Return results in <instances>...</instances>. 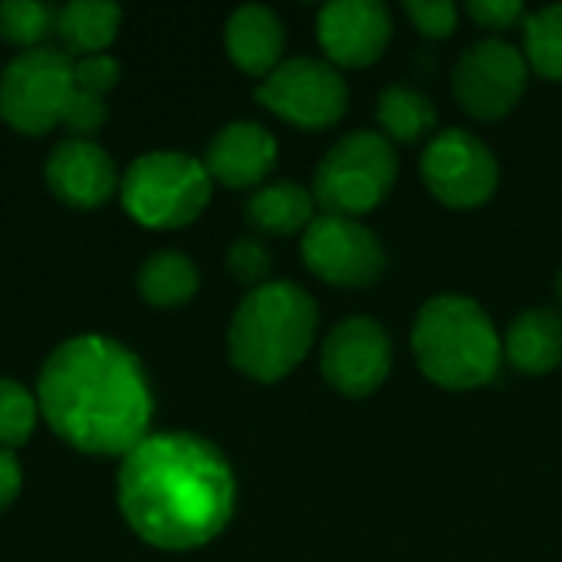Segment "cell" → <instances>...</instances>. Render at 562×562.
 <instances>
[{
  "mask_svg": "<svg viewBox=\"0 0 562 562\" xmlns=\"http://www.w3.org/2000/svg\"><path fill=\"white\" fill-rule=\"evenodd\" d=\"M115 494L138 540L165 553H184L227 530L237 507V477L214 441L191 431H161L122 458Z\"/></svg>",
  "mask_w": 562,
  "mask_h": 562,
  "instance_id": "6da1fadb",
  "label": "cell"
},
{
  "mask_svg": "<svg viewBox=\"0 0 562 562\" xmlns=\"http://www.w3.org/2000/svg\"><path fill=\"white\" fill-rule=\"evenodd\" d=\"M40 415L82 454L125 458L148 438L155 412L148 375L119 339L86 333L59 342L40 369Z\"/></svg>",
  "mask_w": 562,
  "mask_h": 562,
  "instance_id": "7a4b0ae2",
  "label": "cell"
},
{
  "mask_svg": "<svg viewBox=\"0 0 562 562\" xmlns=\"http://www.w3.org/2000/svg\"><path fill=\"white\" fill-rule=\"evenodd\" d=\"M319 333V303L293 280H270L247 290L227 326L231 366L260 382L273 385L286 379L313 352Z\"/></svg>",
  "mask_w": 562,
  "mask_h": 562,
  "instance_id": "3957f363",
  "label": "cell"
},
{
  "mask_svg": "<svg viewBox=\"0 0 562 562\" xmlns=\"http://www.w3.org/2000/svg\"><path fill=\"white\" fill-rule=\"evenodd\" d=\"M412 356L431 385L477 392L504 366V336L474 296L438 293L422 303L412 323Z\"/></svg>",
  "mask_w": 562,
  "mask_h": 562,
  "instance_id": "277c9868",
  "label": "cell"
},
{
  "mask_svg": "<svg viewBox=\"0 0 562 562\" xmlns=\"http://www.w3.org/2000/svg\"><path fill=\"white\" fill-rule=\"evenodd\" d=\"M398 171V148L375 128H356L319 158L310 191L323 214L362 221L389 201Z\"/></svg>",
  "mask_w": 562,
  "mask_h": 562,
  "instance_id": "5b68a950",
  "label": "cell"
},
{
  "mask_svg": "<svg viewBox=\"0 0 562 562\" xmlns=\"http://www.w3.org/2000/svg\"><path fill=\"white\" fill-rule=\"evenodd\" d=\"M119 188L132 221L155 231H175L204 214L214 181L204 161L188 151H148L128 165Z\"/></svg>",
  "mask_w": 562,
  "mask_h": 562,
  "instance_id": "8992f818",
  "label": "cell"
},
{
  "mask_svg": "<svg viewBox=\"0 0 562 562\" xmlns=\"http://www.w3.org/2000/svg\"><path fill=\"white\" fill-rule=\"evenodd\" d=\"M76 89L72 56L53 46L26 49L0 76V119L20 135H46L63 125V112Z\"/></svg>",
  "mask_w": 562,
  "mask_h": 562,
  "instance_id": "52a82bcc",
  "label": "cell"
},
{
  "mask_svg": "<svg viewBox=\"0 0 562 562\" xmlns=\"http://www.w3.org/2000/svg\"><path fill=\"white\" fill-rule=\"evenodd\" d=\"M254 95L267 112L303 132L333 128L349 112V82L342 69L319 56L283 59L267 79L257 82Z\"/></svg>",
  "mask_w": 562,
  "mask_h": 562,
  "instance_id": "ba28073f",
  "label": "cell"
},
{
  "mask_svg": "<svg viewBox=\"0 0 562 562\" xmlns=\"http://www.w3.org/2000/svg\"><path fill=\"white\" fill-rule=\"evenodd\" d=\"M422 184L451 211L484 207L501 188V161L494 148L471 128H445L418 158Z\"/></svg>",
  "mask_w": 562,
  "mask_h": 562,
  "instance_id": "9c48e42d",
  "label": "cell"
},
{
  "mask_svg": "<svg viewBox=\"0 0 562 562\" xmlns=\"http://www.w3.org/2000/svg\"><path fill=\"white\" fill-rule=\"evenodd\" d=\"M530 63L520 46L487 36L471 43L451 69V95L477 122L507 119L530 89Z\"/></svg>",
  "mask_w": 562,
  "mask_h": 562,
  "instance_id": "30bf717a",
  "label": "cell"
},
{
  "mask_svg": "<svg viewBox=\"0 0 562 562\" xmlns=\"http://www.w3.org/2000/svg\"><path fill=\"white\" fill-rule=\"evenodd\" d=\"M300 254L306 270L336 290H366L382 280L389 257L379 234L339 214H316V221L300 237Z\"/></svg>",
  "mask_w": 562,
  "mask_h": 562,
  "instance_id": "8fae6325",
  "label": "cell"
},
{
  "mask_svg": "<svg viewBox=\"0 0 562 562\" xmlns=\"http://www.w3.org/2000/svg\"><path fill=\"white\" fill-rule=\"evenodd\" d=\"M395 366V346L389 329L375 316L339 319L319 349V372L326 385L352 402L375 395Z\"/></svg>",
  "mask_w": 562,
  "mask_h": 562,
  "instance_id": "7c38bea8",
  "label": "cell"
},
{
  "mask_svg": "<svg viewBox=\"0 0 562 562\" xmlns=\"http://www.w3.org/2000/svg\"><path fill=\"white\" fill-rule=\"evenodd\" d=\"M392 36V10L379 0H333L316 13V40L336 69L375 66Z\"/></svg>",
  "mask_w": 562,
  "mask_h": 562,
  "instance_id": "4fadbf2b",
  "label": "cell"
},
{
  "mask_svg": "<svg viewBox=\"0 0 562 562\" xmlns=\"http://www.w3.org/2000/svg\"><path fill=\"white\" fill-rule=\"evenodd\" d=\"M43 175H46V188L53 191V198L76 211L102 207L119 188L112 155L102 145L89 138H72V135L53 148Z\"/></svg>",
  "mask_w": 562,
  "mask_h": 562,
  "instance_id": "5bb4252c",
  "label": "cell"
},
{
  "mask_svg": "<svg viewBox=\"0 0 562 562\" xmlns=\"http://www.w3.org/2000/svg\"><path fill=\"white\" fill-rule=\"evenodd\" d=\"M280 145L273 132L260 122H231L224 125L204 155V168L211 181L231 188V191H247V188H263L267 178L277 168Z\"/></svg>",
  "mask_w": 562,
  "mask_h": 562,
  "instance_id": "9a60e30c",
  "label": "cell"
},
{
  "mask_svg": "<svg viewBox=\"0 0 562 562\" xmlns=\"http://www.w3.org/2000/svg\"><path fill=\"white\" fill-rule=\"evenodd\" d=\"M224 49L240 72H247L254 79H267L283 63L286 26L270 7L244 3L227 16Z\"/></svg>",
  "mask_w": 562,
  "mask_h": 562,
  "instance_id": "2e32d148",
  "label": "cell"
},
{
  "mask_svg": "<svg viewBox=\"0 0 562 562\" xmlns=\"http://www.w3.org/2000/svg\"><path fill=\"white\" fill-rule=\"evenodd\" d=\"M504 362L527 375L543 379L562 366V313L553 306H530L514 316L504 333Z\"/></svg>",
  "mask_w": 562,
  "mask_h": 562,
  "instance_id": "e0dca14e",
  "label": "cell"
},
{
  "mask_svg": "<svg viewBox=\"0 0 562 562\" xmlns=\"http://www.w3.org/2000/svg\"><path fill=\"white\" fill-rule=\"evenodd\" d=\"M316 221V198L310 188L296 181H270L257 188L247 201V224L270 237H293L306 234Z\"/></svg>",
  "mask_w": 562,
  "mask_h": 562,
  "instance_id": "ac0fdd59",
  "label": "cell"
},
{
  "mask_svg": "<svg viewBox=\"0 0 562 562\" xmlns=\"http://www.w3.org/2000/svg\"><path fill=\"white\" fill-rule=\"evenodd\" d=\"M375 119H379V132L392 145H422V142L428 145L435 138L438 109L425 92L392 82L375 99Z\"/></svg>",
  "mask_w": 562,
  "mask_h": 562,
  "instance_id": "d6986e66",
  "label": "cell"
},
{
  "mask_svg": "<svg viewBox=\"0 0 562 562\" xmlns=\"http://www.w3.org/2000/svg\"><path fill=\"white\" fill-rule=\"evenodd\" d=\"M122 23L119 3L109 0H69L56 13V33L63 40V53L69 56H99L112 46Z\"/></svg>",
  "mask_w": 562,
  "mask_h": 562,
  "instance_id": "ffe728a7",
  "label": "cell"
},
{
  "mask_svg": "<svg viewBox=\"0 0 562 562\" xmlns=\"http://www.w3.org/2000/svg\"><path fill=\"white\" fill-rule=\"evenodd\" d=\"M135 283H138V293L145 303L171 310V306H184L188 300H194L201 277H198V267L188 254L158 250L142 263Z\"/></svg>",
  "mask_w": 562,
  "mask_h": 562,
  "instance_id": "44dd1931",
  "label": "cell"
},
{
  "mask_svg": "<svg viewBox=\"0 0 562 562\" xmlns=\"http://www.w3.org/2000/svg\"><path fill=\"white\" fill-rule=\"evenodd\" d=\"M524 56L530 72L547 82H562V3L540 7L524 23Z\"/></svg>",
  "mask_w": 562,
  "mask_h": 562,
  "instance_id": "7402d4cb",
  "label": "cell"
},
{
  "mask_svg": "<svg viewBox=\"0 0 562 562\" xmlns=\"http://www.w3.org/2000/svg\"><path fill=\"white\" fill-rule=\"evenodd\" d=\"M56 7L43 0H7L0 3V36L13 46L40 49V43L56 33Z\"/></svg>",
  "mask_w": 562,
  "mask_h": 562,
  "instance_id": "603a6c76",
  "label": "cell"
},
{
  "mask_svg": "<svg viewBox=\"0 0 562 562\" xmlns=\"http://www.w3.org/2000/svg\"><path fill=\"white\" fill-rule=\"evenodd\" d=\"M40 402L13 379H0V448H23L36 428Z\"/></svg>",
  "mask_w": 562,
  "mask_h": 562,
  "instance_id": "cb8c5ba5",
  "label": "cell"
},
{
  "mask_svg": "<svg viewBox=\"0 0 562 562\" xmlns=\"http://www.w3.org/2000/svg\"><path fill=\"white\" fill-rule=\"evenodd\" d=\"M227 270L237 283H244L247 290H257V286L270 283L273 257L260 237H240L227 250Z\"/></svg>",
  "mask_w": 562,
  "mask_h": 562,
  "instance_id": "d4e9b609",
  "label": "cell"
},
{
  "mask_svg": "<svg viewBox=\"0 0 562 562\" xmlns=\"http://www.w3.org/2000/svg\"><path fill=\"white\" fill-rule=\"evenodd\" d=\"M402 10L415 26V33L425 40H448L458 33L461 10L451 0H405Z\"/></svg>",
  "mask_w": 562,
  "mask_h": 562,
  "instance_id": "484cf974",
  "label": "cell"
},
{
  "mask_svg": "<svg viewBox=\"0 0 562 562\" xmlns=\"http://www.w3.org/2000/svg\"><path fill=\"white\" fill-rule=\"evenodd\" d=\"M464 13L487 33H494L501 40V33H510L517 26L527 23L530 10L520 0H471L464 7Z\"/></svg>",
  "mask_w": 562,
  "mask_h": 562,
  "instance_id": "4316f807",
  "label": "cell"
},
{
  "mask_svg": "<svg viewBox=\"0 0 562 562\" xmlns=\"http://www.w3.org/2000/svg\"><path fill=\"white\" fill-rule=\"evenodd\" d=\"M109 119V109H105V99L99 92H89V89H72L69 95V105L63 112V125L72 132V138H89L92 132H99Z\"/></svg>",
  "mask_w": 562,
  "mask_h": 562,
  "instance_id": "83f0119b",
  "label": "cell"
},
{
  "mask_svg": "<svg viewBox=\"0 0 562 562\" xmlns=\"http://www.w3.org/2000/svg\"><path fill=\"white\" fill-rule=\"evenodd\" d=\"M72 76H76V86H79V89H89V92L105 95L109 89H115L122 69H119V63H115L109 53H99V56L72 59Z\"/></svg>",
  "mask_w": 562,
  "mask_h": 562,
  "instance_id": "f1b7e54d",
  "label": "cell"
},
{
  "mask_svg": "<svg viewBox=\"0 0 562 562\" xmlns=\"http://www.w3.org/2000/svg\"><path fill=\"white\" fill-rule=\"evenodd\" d=\"M20 487H23L20 461H16V454H13V451H3V448H0V514L16 501Z\"/></svg>",
  "mask_w": 562,
  "mask_h": 562,
  "instance_id": "f546056e",
  "label": "cell"
},
{
  "mask_svg": "<svg viewBox=\"0 0 562 562\" xmlns=\"http://www.w3.org/2000/svg\"><path fill=\"white\" fill-rule=\"evenodd\" d=\"M553 290H557V303H560V313H562V267H560V273H557V286H553Z\"/></svg>",
  "mask_w": 562,
  "mask_h": 562,
  "instance_id": "4dcf8cb0",
  "label": "cell"
}]
</instances>
